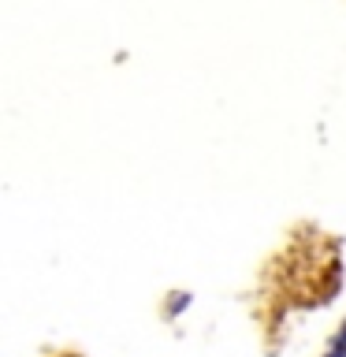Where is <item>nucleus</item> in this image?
Here are the masks:
<instances>
[{"label":"nucleus","instance_id":"1","mask_svg":"<svg viewBox=\"0 0 346 357\" xmlns=\"http://www.w3.org/2000/svg\"><path fill=\"white\" fill-rule=\"evenodd\" d=\"M190 305V294H175V301H172V309H167V317H175V312H183Z\"/></svg>","mask_w":346,"mask_h":357},{"label":"nucleus","instance_id":"2","mask_svg":"<svg viewBox=\"0 0 346 357\" xmlns=\"http://www.w3.org/2000/svg\"><path fill=\"white\" fill-rule=\"evenodd\" d=\"M328 357H346V342L343 339H335V346H331V354Z\"/></svg>","mask_w":346,"mask_h":357}]
</instances>
